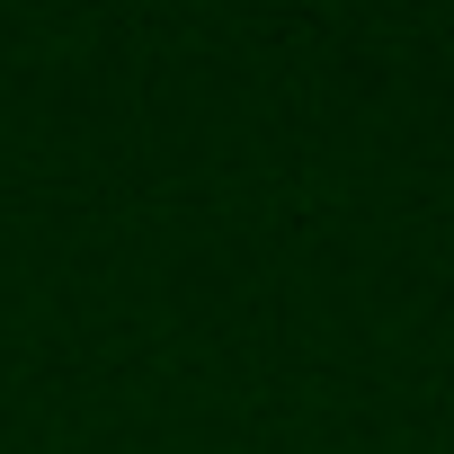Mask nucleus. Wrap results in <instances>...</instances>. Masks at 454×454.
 <instances>
[]
</instances>
